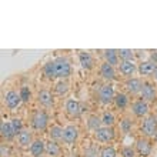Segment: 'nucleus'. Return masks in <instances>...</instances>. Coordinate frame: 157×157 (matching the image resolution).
<instances>
[{
    "label": "nucleus",
    "mask_w": 157,
    "mask_h": 157,
    "mask_svg": "<svg viewBox=\"0 0 157 157\" xmlns=\"http://www.w3.org/2000/svg\"><path fill=\"white\" fill-rule=\"evenodd\" d=\"M104 57H106V62H107L109 64H112L113 67L116 66V64H120V63H119V53H117V50H114V49L104 50Z\"/></svg>",
    "instance_id": "nucleus-20"
},
{
    "label": "nucleus",
    "mask_w": 157,
    "mask_h": 157,
    "mask_svg": "<svg viewBox=\"0 0 157 157\" xmlns=\"http://www.w3.org/2000/svg\"><path fill=\"white\" fill-rule=\"evenodd\" d=\"M141 132L147 137H156L157 136V117L147 116L143 121L141 126Z\"/></svg>",
    "instance_id": "nucleus-2"
},
{
    "label": "nucleus",
    "mask_w": 157,
    "mask_h": 157,
    "mask_svg": "<svg viewBox=\"0 0 157 157\" xmlns=\"http://www.w3.org/2000/svg\"><path fill=\"white\" fill-rule=\"evenodd\" d=\"M134 154H136V151L130 146H126V147L121 149V156L123 157H134Z\"/></svg>",
    "instance_id": "nucleus-35"
},
{
    "label": "nucleus",
    "mask_w": 157,
    "mask_h": 157,
    "mask_svg": "<svg viewBox=\"0 0 157 157\" xmlns=\"http://www.w3.org/2000/svg\"><path fill=\"white\" fill-rule=\"evenodd\" d=\"M78 60H80V64H82L86 70L93 69L94 60H93V57H91V54L89 53V52H80V53H78Z\"/></svg>",
    "instance_id": "nucleus-13"
},
{
    "label": "nucleus",
    "mask_w": 157,
    "mask_h": 157,
    "mask_svg": "<svg viewBox=\"0 0 157 157\" xmlns=\"http://www.w3.org/2000/svg\"><path fill=\"white\" fill-rule=\"evenodd\" d=\"M126 89H127L128 93L132 94H136V93H141V89H143V83H141L140 78H136V77H132L128 78L126 82Z\"/></svg>",
    "instance_id": "nucleus-11"
},
{
    "label": "nucleus",
    "mask_w": 157,
    "mask_h": 157,
    "mask_svg": "<svg viewBox=\"0 0 157 157\" xmlns=\"http://www.w3.org/2000/svg\"><path fill=\"white\" fill-rule=\"evenodd\" d=\"M39 103L43 106V107H50V106H53V96L50 93L49 90H41L39 93Z\"/></svg>",
    "instance_id": "nucleus-16"
},
{
    "label": "nucleus",
    "mask_w": 157,
    "mask_h": 157,
    "mask_svg": "<svg viewBox=\"0 0 157 157\" xmlns=\"http://www.w3.org/2000/svg\"><path fill=\"white\" fill-rule=\"evenodd\" d=\"M56 66V76L60 78H66L71 75V66L66 57H57L54 60Z\"/></svg>",
    "instance_id": "nucleus-1"
},
{
    "label": "nucleus",
    "mask_w": 157,
    "mask_h": 157,
    "mask_svg": "<svg viewBox=\"0 0 157 157\" xmlns=\"http://www.w3.org/2000/svg\"><path fill=\"white\" fill-rule=\"evenodd\" d=\"M4 101H6V106H7L9 109H16L17 106L21 103L20 93H16L14 90L7 91L6 96H4Z\"/></svg>",
    "instance_id": "nucleus-7"
},
{
    "label": "nucleus",
    "mask_w": 157,
    "mask_h": 157,
    "mask_svg": "<svg viewBox=\"0 0 157 157\" xmlns=\"http://www.w3.org/2000/svg\"><path fill=\"white\" fill-rule=\"evenodd\" d=\"M114 89H113L112 84H104V86L100 87L99 91V99L103 104H110L112 101H114Z\"/></svg>",
    "instance_id": "nucleus-4"
},
{
    "label": "nucleus",
    "mask_w": 157,
    "mask_h": 157,
    "mask_svg": "<svg viewBox=\"0 0 157 157\" xmlns=\"http://www.w3.org/2000/svg\"><path fill=\"white\" fill-rule=\"evenodd\" d=\"M56 91H57L60 96L66 94L67 91H69V84H67L66 82H59L57 84H56Z\"/></svg>",
    "instance_id": "nucleus-32"
},
{
    "label": "nucleus",
    "mask_w": 157,
    "mask_h": 157,
    "mask_svg": "<svg viewBox=\"0 0 157 157\" xmlns=\"http://www.w3.org/2000/svg\"><path fill=\"white\" fill-rule=\"evenodd\" d=\"M46 154H49L52 157H57L60 154V147L56 141L50 140L49 143H46Z\"/></svg>",
    "instance_id": "nucleus-22"
},
{
    "label": "nucleus",
    "mask_w": 157,
    "mask_h": 157,
    "mask_svg": "<svg viewBox=\"0 0 157 157\" xmlns=\"http://www.w3.org/2000/svg\"><path fill=\"white\" fill-rule=\"evenodd\" d=\"M30 151L33 157H40L43 153H46V144L41 140H34L30 146Z\"/></svg>",
    "instance_id": "nucleus-18"
},
{
    "label": "nucleus",
    "mask_w": 157,
    "mask_h": 157,
    "mask_svg": "<svg viewBox=\"0 0 157 157\" xmlns=\"http://www.w3.org/2000/svg\"><path fill=\"white\" fill-rule=\"evenodd\" d=\"M101 123L106 127H112L113 124H114V114L110 112H106L103 114V117H101Z\"/></svg>",
    "instance_id": "nucleus-28"
},
{
    "label": "nucleus",
    "mask_w": 157,
    "mask_h": 157,
    "mask_svg": "<svg viewBox=\"0 0 157 157\" xmlns=\"http://www.w3.org/2000/svg\"><path fill=\"white\" fill-rule=\"evenodd\" d=\"M63 132H64V128H62L60 126H52V128H50V139L53 141L56 140H62L63 139Z\"/></svg>",
    "instance_id": "nucleus-23"
},
{
    "label": "nucleus",
    "mask_w": 157,
    "mask_h": 157,
    "mask_svg": "<svg viewBox=\"0 0 157 157\" xmlns=\"http://www.w3.org/2000/svg\"><path fill=\"white\" fill-rule=\"evenodd\" d=\"M100 75L103 76L104 78L107 80H113L116 78V71H114V67L112 64H109L107 62H104L101 66H100Z\"/></svg>",
    "instance_id": "nucleus-14"
},
{
    "label": "nucleus",
    "mask_w": 157,
    "mask_h": 157,
    "mask_svg": "<svg viewBox=\"0 0 157 157\" xmlns=\"http://www.w3.org/2000/svg\"><path fill=\"white\" fill-rule=\"evenodd\" d=\"M117 53H119V57L121 59V62L123 60H128V62H133V57H134V52L130 49H120L117 50Z\"/></svg>",
    "instance_id": "nucleus-27"
},
{
    "label": "nucleus",
    "mask_w": 157,
    "mask_h": 157,
    "mask_svg": "<svg viewBox=\"0 0 157 157\" xmlns=\"http://www.w3.org/2000/svg\"><path fill=\"white\" fill-rule=\"evenodd\" d=\"M136 150L141 156H149L151 151V144L147 139H139L136 143Z\"/></svg>",
    "instance_id": "nucleus-12"
},
{
    "label": "nucleus",
    "mask_w": 157,
    "mask_h": 157,
    "mask_svg": "<svg viewBox=\"0 0 157 157\" xmlns=\"http://www.w3.org/2000/svg\"><path fill=\"white\" fill-rule=\"evenodd\" d=\"M66 112L73 117H78L83 113L82 107H80V103L75 99H69L66 101Z\"/></svg>",
    "instance_id": "nucleus-10"
},
{
    "label": "nucleus",
    "mask_w": 157,
    "mask_h": 157,
    "mask_svg": "<svg viewBox=\"0 0 157 157\" xmlns=\"http://www.w3.org/2000/svg\"><path fill=\"white\" fill-rule=\"evenodd\" d=\"M156 67H157V64L153 62H141L140 66H139V71H140L141 76H151V75H154Z\"/></svg>",
    "instance_id": "nucleus-15"
},
{
    "label": "nucleus",
    "mask_w": 157,
    "mask_h": 157,
    "mask_svg": "<svg viewBox=\"0 0 157 157\" xmlns=\"http://www.w3.org/2000/svg\"><path fill=\"white\" fill-rule=\"evenodd\" d=\"M17 141L19 144L26 147V146H32V133L29 130H21L19 134H17Z\"/></svg>",
    "instance_id": "nucleus-21"
},
{
    "label": "nucleus",
    "mask_w": 157,
    "mask_h": 157,
    "mask_svg": "<svg viewBox=\"0 0 157 157\" xmlns=\"http://www.w3.org/2000/svg\"><path fill=\"white\" fill-rule=\"evenodd\" d=\"M156 139H157V136H156Z\"/></svg>",
    "instance_id": "nucleus-39"
},
{
    "label": "nucleus",
    "mask_w": 157,
    "mask_h": 157,
    "mask_svg": "<svg viewBox=\"0 0 157 157\" xmlns=\"http://www.w3.org/2000/svg\"><path fill=\"white\" fill-rule=\"evenodd\" d=\"M0 133H2V137L6 139V140H12L13 137L16 136V133H14V130H13L12 124L6 123V121H3L2 126H0Z\"/></svg>",
    "instance_id": "nucleus-19"
},
{
    "label": "nucleus",
    "mask_w": 157,
    "mask_h": 157,
    "mask_svg": "<svg viewBox=\"0 0 157 157\" xmlns=\"http://www.w3.org/2000/svg\"><path fill=\"white\" fill-rule=\"evenodd\" d=\"M132 110H133V113H134V116L143 117L149 113V104H147V101H144V100H137V101L133 103Z\"/></svg>",
    "instance_id": "nucleus-9"
},
{
    "label": "nucleus",
    "mask_w": 157,
    "mask_h": 157,
    "mask_svg": "<svg viewBox=\"0 0 157 157\" xmlns=\"http://www.w3.org/2000/svg\"><path fill=\"white\" fill-rule=\"evenodd\" d=\"M44 75L47 78H54V77H57L56 76V66H54V60L53 62H47L44 64Z\"/></svg>",
    "instance_id": "nucleus-25"
},
{
    "label": "nucleus",
    "mask_w": 157,
    "mask_h": 157,
    "mask_svg": "<svg viewBox=\"0 0 157 157\" xmlns=\"http://www.w3.org/2000/svg\"><path fill=\"white\" fill-rule=\"evenodd\" d=\"M156 96H157V91H156L153 84H150V83H143L141 100H144V101H153V100H156Z\"/></svg>",
    "instance_id": "nucleus-8"
},
{
    "label": "nucleus",
    "mask_w": 157,
    "mask_h": 157,
    "mask_svg": "<svg viewBox=\"0 0 157 157\" xmlns=\"http://www.w3.org/2000/svg\"><path fill=\"white\" fill-rule=\"evenodd\" d=\"M114 103H116L117 109H126L128 104V99L124 93H117L114 97Z\"/></svg>",
    "instance_id": "nucleus-24"
},
{
    "label": "nucleus",
    "mask_w": 157,
    "mask_h": 157,
    "mask_svg": "<svg viewBox=\"0 0 157 157\" xmlns=\"http://www.w3.org/2000/svg\"><path fill=\"white\" fill-rule=\"evenodd\" d=\"M100 157H116V150L113 149L112 146L104 147V149H101V151H100Z\"/></svg>",
    "instance_id": "nucleus-33"
},
{
    "label": "nucleus",
    "mask_w": 157,
    "mask_h": 157,
    "mask_svg": "<svg viewBox=\"0 0 157 157\" xmlns=\"http://www.w3.org/2000/svg\"><path fill=\"white\" fill-rule=\"evenodd\" d=\"M116 136V133H114V128L113 127H100L97 132H96V139L100 141V143H109V141H112Z\"/></svg>",
    "instance_id": "nucleus-5"
},
{
    "label": "nucleus",
    "mask_w": 157,
    "mask_h": 157,
    "mask_svg": "<svg viewBox=\"0 0 157 157\" xmlns=\"http://www.w3.org/2000/svg\"><path fill=\"white\" fill-rule=\"evenodd\" d=\"M78 137V130L76 126H67L64 127V132H63V139L62 140L66 143V144H71L77 140Z\"/></svg>",
    "instance_id": "nucleus-6"
},
{
    "label": "nucleus",
    "mask_w": 157,
    "mask_h": 157,
    "mask_svg": "<svg viewBox=\"0 0 157 157\" xmlns=\"http://www.w3.org/2000/svg\"><path fill=\"white\" fill-rule=\"evenodd\" d=\"M47 124H49V116H47V113L40 112V110L34 113L33 119H32V126H33L34 130L43 132V130H46Z\"/></svg>",
    "instance_id": "nucleus-3"
},
{
    "label": "nucleus",
    "mask_w": 157,
    "mask_h": 157,
    "mask_svg": "<svg viewBox=\"0 0 157 157\" xmlns=\"http://www.w3.org/2000/svg\"><path fill=\"white\" fill-rule=\"evenodd\" d=\"M20 97H21V101H29L30 97H32V91L27 86H23L20 89Z\"/></svg>",
    "instance_id": "nucleus-31"
},
{
    "label": "nucleus",
    "mask_w": 157,
    "mask_h": 157,
    "mask_svg": "<svg viewBox=\"0 0 157 157\" xmlns=\"http://www.w3.org/2000/svg\"><path fill=\"white\" fill-rule=\"evenodd\" d=\"M119 69H120V73H121V75L132 76L133 73L136 71V64L133 62H128V60H123V62H120Z\"/></svg>",
    "instance_id": "nucleus-17"
},
{
    "label": "nucleus",
    "mask_w": 157,
    "mask_h": 157,
    "mask_svg": "<svg viewBox=\"0 0 157 157\" xmlns=\"http://www.w3.org/2000/svg\"><path fill=\"white\" fill-rule=\"evenodd\" d=\"M101 119H99L97 116H90L89 117V121H87V126H89V128L90 130H93V132H97L100 127H101Z\"/></svg>",
    "instance_id": "nucleus-26"
},
{
    "label": "nucleus",
    "mask_w": 157,
    "mask_h": 157,
    "mask_svg": "<svg viewBox=\"0 0 157 157\" xmlns=\"http://www.w3.org/2000/svg\"><path fill=\"white\" fill-rule=\"evenodd\" d=\"M133 127V123L130 119H123L121 121H120V128H121V132L123 133H128L130 130H132Z\"/></svg>",
    "instance_id": "nucleus-30"
},
{
    "label": "nucleus",
    "mask_w": 157,
    "mask_h": 157,
    "mask_svg": "<svg viewBox=\"0 0 157 157\" xmlns=\"http://www.w3.org/2000/svg\"><path fill=\"white\" fill-rule=\"evenodd\" d=\"M10 124H12V127H13V130H14V133H16V136L21 132V130H25V128H23V121H21L20 119H12Z\"/></svg>",
    "instance_id": "nucleus-29"
},
{
    "label": "nucleus",
    "mask_w": 157,
    "mask_h": 157,
    "mask_svg": "<svg viewBox=\"0 0 157 157\" xmlns=\"http://www.w3.org/2000/svg\"><path fill=\"white\" fill-rule=\"evenodd\" d=\"M84 157H100V153H99V150H97V147H94V146L87 147V149L84 150Z\"/></svg>",
    "instance_id": "nucleus-34"
},
{
    "label": "nucleus",
    "mask_w": 157,
    "mask_h": 157,
    "mask_svg": "<svg viewBox=\"0 0 157 157\" xmlns=\"http://www.w3.org/2000/svg\"><path fill=\"white\" fill-rule=\"evenodd\" d=\"M151 60H153V63H157V52L151 53Z\"/></svg>",
    "instance_id": "nucleus-36"
},
{
    "label": "nucleus",
    "mask_w": 157,
    "mask_h": 157,
    "mask_svg": "<svg viewBox=\"0 0 157 157\" xmlns=\"http://www.w3.org/2000/svg\"><path fill=\"white\" fill-rule=\"evenodd\" d=\"M154 78L157 80V67H156V70H154Z\"/></svg>",
    "instance_id": "nucleus-38"
},
{
    "label": "nucleus",
    "mask_w": 157,
    "mask_h": 157,
    "mask_svg": "<svg viewBox=\"0 0 157 157\" xmlns=\"http://www.w3.org/2000/svg\"><path fill=\"white\" fill-rule=\"evenodd\" d=\"M7 154V149H4V146H2V156Z\"/></svg>",
    "instance_id": "nucleus-37"
}]
</instances>
